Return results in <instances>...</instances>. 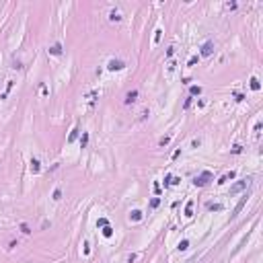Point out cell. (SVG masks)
<instances>
[{
  "mask_svg": "<svg viewBox=\"0 0 263 263\" xmlns=\"http://www.w3.org/2000/svg\"><path fill=\"white\" fill-rule=\"evenodd\" d=\"M251 177H247V179H243V181H238V183H234L232 187H230V195H234V193H241L243 189H247L249 185H251Z\"/></svg>",
  "mask_w": 263,
  "mask_h": 263,
  "instance_id": "1",
  "label": "cell"
},
{
  "mask_svg": "<svg viewBox=\"0 0 263 263\" xmlns=\"http://www.w3.org/2000/svg\"><path fill=\"white\" fill-rule=\"evenodd\" d=\"M212 179H214V175H212L210 171H204V173H202L199 177H195V179H193V183H195L197 187H204V185H208Z\"/></svg>",
  "mask_w": 263,
  "mask_h": 263,
  "instance_id": "2",
  "label": "cell"
},
{
  "mask_svg": "<svg viewBox=\"0 0 263 263\" xmlns=\"http://www.w3.org/2000/svg\"><path fill=\"white\" fill-rule=\"evenodd\" d=\"M212 53H214V41H206L204 47H202V56L208 58V56H212Z\"/></svg>",
  "mask_w": 263,
  "mask_h": 263,
  "instance_id": "3",
  "label": "cell"
},
{
  "mask_svg": "<svg viewBox=\"0 0 263 263\" xmlns=\"http://www.w3.org/2000/svg\"><path fill=\"white\" fill-rule=\"evenodd\" d=\"M124 66H126V64H124L121 60H111V62L107 64V68H109V70H121Z\"/></svg>",
  "mask_w": 263,
  "mask_h": 263,
  "instance_id": "4",
  "label": "cell"
},
{
  "mask_svg": "<svg viewBox=\"0 0 263 263\" xmlns=\"http://www.w3.org/2000/svg\"><path fill=\"white\" fill-rule=\"evenodd\" d=\"M245 204H247V195H245V197H243V199H241V202L236 204V208H234V212H232V216H230V218H236V216L241 214V210L245 208Z\"/></svg>",
  "mask_w": 263,
  "mask_h": 263,
  "instance_id": "5",
  "label": "cell"
},
{
  "mask_svg": "<svg viewBox=\"0 0 263 263\" xmlns=\"http://www.w3.org/2000/svg\"><path fill=\"white\" fill-rule=\"evenodd\" d=\"M49 53H51V56H60V53H62V45L53 43L51 47H49Z\"/></svg>",
  "mask_w": 263,
  "mask_h": 263,
  "instance_id": "6",
  "label": "cell"
},
{
  "mask_svg": "<svg viewBox=\"0 0 263 263\" xmlns=\"http://www.w3.org/2000/svg\"><path fill=\"white\" fill-rule=\"evenodd\" d=\"M136 97H138V90H130V92L126 95V103H134Z\"/></svg>",
  "mask_w": 263,
  "mask_h": 263,
  "instance_id": "7",
  "label": "cell"
},
{
  "mask_svg": "<svg viewBox=\"0 0 263 263\" xmlns=\"http://www.w3.org/2000/svg\"><path fill=\"white\" fill-rule=\"evenodd\" d=\"M39 169H41V167H39V160H37V158H31V171H33V173H39Z\"/></svg>",
  "mask_w": 263,
  "mask_h": 263,
  "instance_id": "8",
  "label": "cell"
},
{
  "mask_svg": "<svg viewBox=\"0 0 263 263\" xmlns=\"http://www.w3.org/2000/svg\"><path fill=\"white\" fill-rule=\"evenodd\" d=\"M251 88H253V90H259V88H261V82H259V80H257L255 76L251 78Z\"/></svg>",
  "mask_w": 263,
  "mask_h": 263,
  "instance_id": "9",
  "label": "cell"
},
{
  "mask_svg": "<svg viewBox=\"0 0 263 263\" xmlns=\"http://www.w3.org/2000/svg\"><path fill=\"white\" fill-rule=\"evenodd\" d=\"M208 210H212V212H220V210H222V204H208Z\"/></svg>",
  "mask_w": 263,
  "mask_h": 263,
  "instance_id": "10",
  "label": "cell"
},
{
  "mask_svg": "<svg viewBox=\"0 0 263 263\" xmlns=\"http://www.w3.org/2000/svg\"><path fill=\"white\" fill-rule=\"evenodd\" d=\"M158 206H160V197H152V199H150V208L154 210V208H158Z\"/></svg>",
  "mask_w": 263,
  "mask_h": 263,
  "instance_id": "11",
  "label": "cell"
},
{
  "mask_svg": "<svg viewBox=\"0 0 263 263\" xmlns=\"http://www.w3.org/2000/svg\"><path fill=\"white\" fill-rule=\"evenodd\" d=\"M185 216H193V202L187 204V208H185Z\"/></svg>",
  "mask_w": 263,
  "mask_h": 263,
  "instance_id": "12",
  "label": "cell"
},
{
  "mask_svg": "<svg viewBox=\"0 0 263 263\" xmlns=\"http://www.w3.org/2000/svg\"><path fill=\"white\" fill-rule=\"evenodd\" d=\"M87 144H88V134H87V132H85V134H82V138H80V146L85 148Z\"/></svg>",
  "mask_w": 263,
  "mask_h": 263,
  "instance_id": "13",
  "label": "cell"
},
{
  "mask_svg": "<svg viewBox=\"0 0 263 263\" xmlns=\"http://www.w3.org/2000/svg\"><path fill=\"white\" fill-rule=\"evenodd\" d=\"M232 177H234V173H232V171H230V173H226V175L222 177V179H220L218 183H226V181H228V179H232Z\"/></svg>",
  "mask_w": 263,
  "mask_h": 263,
  "instance_id": "14",
  "label": "cell"
},
{
  "mask_svg": "<svg viewBox=\"0 0 263 263\" xmlns=\"http://www.w3.org/2000/svg\"><path fill=\"white\" fill-rule=\"evenodd\" d=\"M103 234H105V236H111V234H113V228H111V226H103Z\"/></svg>",
  "mask_w": 263,
  "mask_h": 263,
  "instance_id": "15",
  "label": "cell"
},
{
  "mask_svg": "<svg viewBox=\"0 0 263 263\" xmlns=\"http://www.w3.org/2000/svg\"><path fill=\"white\" fill-rule=\"evenodd\" d=\"M185 249H189V241H181L179 243V251H185Z\"/></svg>",
  "mask_w": 263,
  "mask_h": 263,
  "instance_id": "16",
  "label": "cell"
},
{
  "mask_svg": "<svg viewBox=\"0 0 263 263\" xmlns=\"http://www.w3.org/2000/svg\"><path fill=\"white\" fill-rule=\"evenodd\" d=\"M109 19H111V21H121V17H119V12H115V10H113V12L109 14Z\"/></svg>",
  "mask_w": 263,
  "mask_h": 263,
  "instance_id": "17",
  "label": "cell"
},
{
  "mask_svg": "<svg viewBox=\"0 0 263 263\" xmlns=\"http://www.w3.org/2000/svg\"><path fill=\"white\" fill-rule=\"evenodd\" d=\"M130 218H132V220H140V218H142V212H138V210H136V212H132Z\"/></svg>",
  "mask_w": 263,
  "mask_h": 263,
  "instance_id": "18",
  "label": "cell"
},
{
  "mask_svg": "<svg viewBox=\"0 0 263 263\" xmlns=\"http://www.w3.org/2000/svg\"><path fill=\"white\" fill-rule=\"evenodd\" d=\"M76 136H78V130H74L70 136H68V142H74V140H76Z\"/></svg>",
  "mask_w": 263,
  "mask_h": 263,
  "instance_id": "19",
  "label": "cell"
},
{
  "mask_svg": "<svg viewBox=\"0 0 263 263\" xmlns=\"http://www.w3.org/2000/svg\"><path fill=\"white\" fill-rule=\"evenodd\" d=\"M202 92V87H191V95H199Z\"/></svg>",
  "mask_w": 263,
  "mask_h": 263,
  "instance_id": "20",
  "label": "cell"
},
{
  "mask_svg": "<svg viewBox=\"0 0 263 263\" xmlns=\"http://www.w3.org/2000/svg\"><path fill=\"white\" fill-rule=\"evenodd\" d=\"M165 185H173V177H171V175L165 177Z\"/></svg>",
  "mask_w": 263,
  "mask_h": 263,
  "instance_id": "21",
  "label": "cell"
},
{
  "mask_svg": "<svg viewBox=\"0 0 263 263\" xmlns=\"http://www.w3.org/2000/svg\"><path fill=\"white\" fill-rule=\"evenodd\" d=\"M197 64V56H193V58H189V66H195Z\"/></svg>",
  "mask_w": 263,
  "mask_h": 263,
  "instance_id": "22",
  "label": "cell"
},
{
  "mask_svg": "<svg viewBox=\"0 0 263 263\" xmlns=\"http://www.w3.org/2000/svg\"><path fill=\"white\" fill-rule=\"evenodd\" d=\"M60 197H62V191L56 189V191H53V199H60Z\"/></svg>",
  "mask_w": 263,
  "mask_h": 263,
  "instance_id": "23",
  "label": "cell"
},
{
  "mask_svg": "<svg viewBox=\"0 0 263 263\" xmlns=\"http://www.w3.org/2000/svg\"><path fill=\"white\" fill-rule=\"evenodd\" d=\"M21 230H23V232H25V234H29V232H31V230H29V226H27V224H21Z\"/></svg>",
  "mask_w": 263,
  "mask_h": 263,
  "instance_id": "24",
  "label": "cell"
},
{
  "mask_svg": "<svg viewBox=\"0 0 263 263\" xmlns=\"http://www.w3.org/2000/svg\"><path fill=\"white\" fill-rule=\"evenodd\" d=\"M97 226H107V220H105V218H99V222H97Z\"/></svg>",
  "mask_w": 263,
  "mask_h": 263,
  "instance_id": "25",
  "label": "cell"
},
{
  "mask_svg": "<svg viewBox=\"0 0 263 263\" xmlns=\"http://www.w3.org/2000/svg\"><path fill=\"white\" fill-rule=\"evenodd\" d=\"M169 140H171L169 136H167V138H163V140H160V146H167V144H169Z\"/></svg>",
  "mask_w": 263,
  "mask_h": 263,
  "instance_id": "26",
  "label": "cell"
}]
</instances>
